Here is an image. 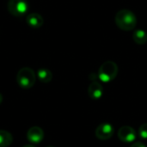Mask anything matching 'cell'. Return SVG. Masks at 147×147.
I'll use <instances>...</instances> for the list:
<instances>
[{"mask_svg":"<svg viewBox=\"0 0 147 147\" xmlns=\"http://www.w3.org/2000/svg\"><path fill=\"white\" fill-rule=\"evenodd\" d=\"M116 26L123 31H131L136 28L137 17L135 14L127 9L119 10L115 17Z\"/></svg>","mask_w":147,"mask_h":147,"instance_id":"6da1fadb","label":"cell"},{"mask_svg":"<svg viewBox=\"0 0 147 147\" xmlns=\"http://www.w3.org/2000/svg\"><path fill=\"white\" fill-rule=\"evenodd\" d=\"M119 71L118 65L114 61H106L104 62L98 70V78L103 83H109L113 81Z\"/></svg>","mask_w":147,"mask_h":147,"instance_id":"7a4b0ae2","label":"cell"},{"mask_svg":"<svg viewBox=\"0 0 147 147\" xmlns=\"http://www.w3.org/2000/svg\"><path fill=\"white\" fill-rule=\"evenodd\" d=\"M36 80L34 71L29 67H23L20 69L16 75V81L18 85L22 89H30L34 86Z\"/></svg>","mask_w":147,"mask_h":147,"instance_id":"3957f363","label":"cell"},{"mask_svg":"<svg viewBox=\"0 0 147 147\" xmlns=\"http://www.w3.org/2000/svg\"><path fill=\"white\" fill-rule=\"evenodd\" d=\"M28 9V5L26 0H9L8 10L16 17L23 16Z\"/></svg>","mask_w":147,"mask_h":147,"instance_id":"277c9868","label":"cell"},{"mask_svg":"<svg viewBox=\"0 0 147 147\" xmlns=\"http://www.w3.org/2000/svg\"><path fill=\"white\" fill-rule=\"evenodd\" d=\"M114 134V127L109 123H102L96 129V136L101 140H109Z\"/></svg>","mask_w":147,"mask_h":147,"instance_id":"5b68a950","label":"cell"},{"mask_svg":"<svg viewBox=\"0 0 147 147\" xmlns=\"http://www.w3.org/2000/svg\"><path fill=\"white\" fill-rule=\"evenodd\" d=\"M135 130L129 126H123L118 131V138L124 143H131L136 140Z\"/></svg>","mask_w":147,"mask_h":147,"instance_id":"8992f818","label":"cell"},{"mask_svg":"<svg viewBox=\"0 0 147 147\" xmlns=\"http://www.w3.org/2000/svg\"><path fill=\"white\" fill-rule=\"evenodd\" d=\"M44 138V132L39 127H32L27 133V139L30 143L38 144L42 141Z\"/></svg>","mask_w":147,"mask_h":147,"instance_id":"52a82bcc","label":"cell"},{"mask_svg":"<svg viewBox=\"0 0 147 147\" xmlns=\"http://www.w3.org/2000/svg\"><path fill=\"white\" fill-rule=\"evenodd\" d=\"M88 94L93 100H99L103 95V88L98 82H92L88 88Z\"/></svg>","mask_w":147,"mask_h":147,"instance_id":"ba28073f","label":"cell"},{"mask_svg":"<svg viewBox=\"0 0 147 147\" xmlns=\"http://www.w3.org/2000/svg\"><path fill=\"white\" fill-rule=\"evenodd\" d=\"M27 23L30 28H39L43 25L44 20H43V17L40 14L31 13L27 16Z\"/></svg>","mask_w":147,"mask_h":147,"instance_id":"9c48e42d","label":"cell"},{"mask_svg":"<svg viewBox=\"0 0 147 147\" xmlns=\"http://www.w3.org/2000/svg\"><path fill=\"white\" fill-rule=\"evenodd\" d=\"M133 40L138 45H144L147 42V33L142 29H136L134 32Z\"/></svg>","mask_w":147,"mask_h":147,"instance_id":"30bf717a","label":"cell"},{"mask_svg":"<svg viewBox=\"0 0 147 147\" xmlns=\"http://www.w3.org/2000/svg\"><path fill=\"white\" fill-rule=\"evenodd\" d=\"M37 77L39 80L44 84H47L52 81L53 79V73L50 70L47 68H41L37 71Z\"/></svg>","mask_w":147,"mask_h":147,"instance_id":"8fae6325","label":"cell"},{"mask_svg":"<svg viewBox=\"0 0 147 147\" xmlns=\"http://www.w3.org/2000/svg\"><path fill=\"white\" fill-rule=\"evenodd\" d=\"M13 142V136L5 130H0V147H9Z\"/></svg>","mask_w":147,"mask_h":147,"instance_id":"7c38bea8","label":"cell"},{"mask_svg":"<svg viewBox=\"0 0 147 147\" xmlns=\"http://www.w3.org/2000/svg\"><path fill=\"white\" fill-rule=\"evenodd\" d=\"M139 135L141 139L146 140L147 139V123L142 124L139 128Z\"/></svg>","mask_w":147,"mask_h":147,"instance_id":"4fadbf2b","label":"cell"},{"mask_svg":"<svg viewBox=\"0 0 147 147\" xmlns=\"http://www.w3.org/2000/svg\"><path fill=\"white\" fill-rule=\"evenodd\" d=\"M131 147H146V146L142 142H135L131 146Z\"/></svg>","mask_w":147,"mask_h":147,"instance_id":"5bb4252c","label":"cell"},{"mask_svg":"<svg viewBox=\"0 0 147 147\" xmlns=\"http://www.w3.org/2000/svg\"><path fill=\"white\" fill-rule=\"evenodd\" d=\"M2 102H3V96H2V94L0 93V104L2 103Z\"/></svg>","mask_w":147,"mask_h":147,"instance_id":"9a60e30c","label":"cell"},{"mask_svg":"<svg viewBox=\"0 0 147 147\" xmlns=\"http://www.w3.org/2000/svg\"><path fill=\"white\" fill-rule=\"evenodd\" d=\"M23 147H34V146H32V145H26V146H24Z\"/></svg>","mask_w":147,"mask_h":147,"instance_id":"2e32d148","label":"cell"},{"mask_svg":"<svg viewBox=\"0 0 147 147\" xmlns=\"http://www.w3.org/2000/svg\"><path fill=\"white\" fill-rule=\"evenodd\" d=\"M47 147H53V146H47Z\"/></svg>","mask_w":147,"mask_h":147,"instance_id":"e0dca14e","label":"cell"}]
</instances>
